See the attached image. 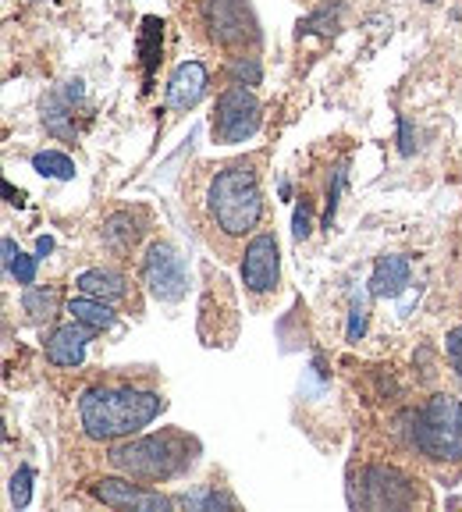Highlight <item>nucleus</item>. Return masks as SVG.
Returning a JSON list of instances; mask_svg holds the SVG:
<instances>
[{"label":"nucleus","instance_id":"f257e3e1","mask_svg":"<svg viewBox=\"0 0 462 512\" xmlns=\"http://www.w3.org/2000/svg\"><path fill=\"white\" fill-rule=\"evenodd\" d=\"M207 217L224 239H246L263 221V189L253 160H231L207 185Z\"/></svg>","mask_w":462,"mask_h":512},{"label":"nucleus","instance_id":"f03ea898","mask_svg":"<svg viewBox=\"0 0 462 512\" xmlns=\"http://www.w3.org/2000/svg\"><path fill=\"white\" fill-rule=\"evenodd\" d=\"M164 395L143 388H89L79 399V420L86 438L118 441L132 438L164 413Z\"/></svg>","mask_w":462,"mask_h":512},{"label":"nucleus","instance_id":"7ed1b4c3","mask_svg":"<svg viewBox=\"0 0 462 512\" xmlns=\"http://www.w3.org/2000/svg\"><path fill=\"white\" fill-rule=\"evenodd\" d=\"M196 441L182 431H160L146 438H128L111 448V466L132 480H171L196 463Z\"/></svg>","mask_w":462,"mask_h":512},{"label":"nucleus","instance_id":"20e7f679","mask_svg":"<svg viewBox=\"0 0 462 512\" xmlns=\"http://www.w3.org/2000/svg\"><path fill=\"white\" fill-rule=\"evenodd\" d=\"M409 445L431 463H462V399L438 392L409 413Z\"/></svg>","mask_w":462,"mask_h":512},{"label":"nucleus","instance_id":"39448f33","mask_svg":"<svg viewBox=\"0 0 462 512\" xmlns=\"http://www.w3.org/2000/svg\"><path fill=\"white\" fill-rule=\"evenodd\" d=\"M263 107L242 82H231L214 107V139L217 143H246L260 132Z\"/></svg>","mask_w":462,"mask_h":512},{"label":"nucleus","instance_id":"423d86ee","mask_svg":"<svg viewBox=\"0 0 462 512\" xmlns=\"http://www.w3.org/2000/svg\"><path fill=\"white\" fill-rule=\"evenodd\" d=\"M143 285L157 303H182L189 292V274H185V256L171 242H150L143 256Z\"/></svg>","mask_w":462,"mask_h":512},{"label":"nucleus","instance_id":"0eeeda50","mask_svg":"<svg viewBox=\"0 0 462 512\" xmlns=\"http://www.w3.org/2000/svg\"><path fill=\"white\" fill-rule=\"evenodd\" d=\"M349 502L363 509H406V505H416V491L399 470L367 466L359 470V491H349Z\"/></svg>","mask_w":462,"mask_h":512},{"label":"nucleus","instance_id":"6e6552de","mask_svg":"<svg viewBox=\"0 0 462 512\" xmlns=\"http://www.w3.org/2000/svg\"><path fill=\"white\" fill-rule=\"evenodd\" d=\"M200 18L217 47H246V40H256L246 0H200Z\"/></svg>","mask_w":462,"mask_h":512},{"label":"nucleus","instance_id":"1a4fd4ad","mask_svg":"<svg viewBox=\"0 0 462 512\" xmlns=\"http://www.w3.org/2000/svg\"><path fill=\"white\" fill-rule=\"evenodd\" d=\"M281 281V253L274 232H256L242 253V285L249 296H271Z\"/></svg>","mask_w":462,"mask_h":512},{"label":"nucleus","instance_id":"9d476101","mask_svg":"<svg viewBox=\"0 0 462 512\" xmlns=\"http://www.w3.org/2000/svg\"><path fill=\"white\" fill-rule=\"evenodd\" d=\"M89 495L96 502L111 505V509H139V512H164V509H175V498L160 495V491H146L139 484L125 477H104V480H93L89 484Z\"/></svg>","mask_w":462,"mask_h":512},{"label":"nucleus","instance_id":"9b49d317","mask_svg":"<svg viewBox=\"0 0 462 512\" xmlns=\"http://www.w3.org/2000/svg\"><path fill=\"white\" fill-rule=\"evenodd\" d=\"M207 68L200 61H182L168 82V111H189L207 96Z\"/></svg>","mask_w":462,"mask_h":512},{"label":"nucleus","instance_id":"f8f14e48","mask_svg":"<svg viewBox=\"0 0 462 512\" xmlns=\"http://www.w3.org/2000/svg\"><path fill=\"white\" fill-rule=\"evenodd\" d=\"M86 342H89V328H82L79 320L75 324H61L47 338V360L54 367H79L86 360Z\"/></svg>","mask_w":462,"mask_h":512},{"label":"nucleus","instance_id":"ddd939ff","mask_svg":"<svg viewBox=\"0 0 462 512\" xmlns=\"http://www.w3.org/2000/svg\"><path fill=\"white\" fill-rule=\"evenodd\" d=\"M409 260L406 256H381L370 274V292L374 299H395L409 288Z\"/></svg>","mask_w":462,"mask_h":512},{"label":"nucleus","instance_id":"4468645a","mask_svg":"<svg viewBox=\"0 0 462 512\" xmlns=\"http://www.w3.org/2000/svg\"><path fill=\"white\" fill-rule=\"evenodd\" d=\"M79 292L93 299H104V303H128V281L118 271H104V267H93V271H82L75 278Z\"/></svg>","mask_w":462,"mask_h":512},{"label":"nucleus","instance_id":"2eb2a0df","mask_svg":"<svg viewBox=\"0 0 462 512\" xmlns=\"http://www.w3.org/2000/svg\"><path fill=\"white\" fill-rule=\"evenodd\" d=\"M136 217H143V214H139V210H118V214L107 217V221L100 224V239H104V246H111L114 253H128V249L136 246L139 235H143Z\"/></svg>","mask_w":462,"mask_h":512},{"label":"nucleus","instance_id":"dca6fc26","mask_svg":"<svg viewBox=\"0 0 462 512\" xmlns=\"http://www.w3.org/2000/svg\"><path fill=\"white\" fill-rule=\"evenodd\" d=\"M68 313H72L82 328H89V331H107V328H114V320H118V313L111 310V303L86 296V292H82L79 299H72V303H68Z\"/></svg>","mask_w":462,"mask_h":512},{"label":"nucleus","instance_id":"f3484780","mask_svg":"<svg viewBox=\"0 0 462 512\" xmlns=\"http://www.w3.org/2000/svg\"><path fill=\"white\" fill-rule=\"evenodd\" d=\"M160 50H164V22L157 15L143 18V29H139V61H143L146 86L153 82V72L160 64Z\"/></svg>","mask_w":462,"mask_h":512},{"label":"nucleus","instance_id":"a211bd4d","mask_svg":"<svg viewBox=\"0 0 462 512\" xmlns=\"http://www.w3.org/2000/svg\"><path fill=\"white\" fill-rule=\"evenodd\" d=\"M32 171L43 178H57V182H72L75 178V160L64 157L57 150H40L32 157Z\"/></svg>","mask_w":462,"mask_h":512},{"label":"nucleus","instance_id":"6ab92c4d","mask_svg":"<svg viewBox=\"0 0 462 512\" xmlns=\"http://www.w3.org/2000/svg\"><path fill=\"white\" fill-rule=\"evenodd\" d=\"M72 96L68 93H50L47 100H43V125L50 128V132H54V136H72V128L64 125V121L72 118Z\"/></svg>","mask_w":462,"mask_h":512},{"label":"nucleus","instance_id":"aec40b11","mask_svg":"<svg viewBox=\"0 0 462 512\" xmlns=\"http://www.w3.org/2000/svg\"><path fill=\"white\" fill-rule=\"evenodd\" d=\"M370 288H356L352 292V306H349V331H345V338L349 342H359V338L367 335V313H370Z\"/></svg>","mask_w":462,"mask_h":512},{"label":"nucleus","instance_id":"412c9836","mask_svg":"<svg viewBox=\"0 0 462 512\" xmlns=\"http://www.w3.org/2000/svg\"><path fill=\"white\" fill-rule=\"evenodd\" d=\"M221 505L224 509H235V498L217 488H200V491H192V495L175 498V509H221Z\"/></svg>","mask_w":462,"mask_h":512},{"label":"nucleus","instance_id":"4be33fe9","mask_svg":"<svg viewBox=\"0 0 462 512\" xmlns=\"http://www.w3.org/2000/svg\"><path fill=\"white\" fill-rule=\"evenodd\" d=\"M54 303H57V296L50 292V288H25V292H22L25 313H29V317H36V320L54 317Z\"/></svg>","mask_w":462,"mask_h":512},{"label":"nucleus","instance_id":"5701e85b","mask_svg":"<svg viewBox=\"0 0 462 512\" xmlns=\"http://www.w3.org/2000/svg\"><path fill=\"white\" fill-rule=\"evenodd\" d=\"M32 498V466H18V473L11 477V505L25 509Z\"/></svg>","mask_w":462,"mask_h":512},{"label":"nucleus","instance_id":"b1692460","mask_svg":"<svg viewBox=\"0 0 462 512\" xmlns=\"http://www.w3.org/2000/svg\"><path fill=\"white\" fill-rule=\"evenodd\" d=\"M231 75H235V82H242V86H260V61H256V57H235V61H231Z\"/></svg>","mask_w":462,"mask_h":512},{"label":"nucleus","instance_id":"393cba45","mask_svg":"<svg viewBox=\"0 0 462 512\" xmlns=\"http://www.w3.org/2000/svg\"><path fill=\"white\" fill-rule=\"evenodd\" d=\"M36 260H40V256L18 253L15 264H11V278H15L18 285H32V281H36Z\"/></svg>","mask_w":462,"mask_h":512},{"label":"nucleus","instance_id":"a878e982","mask_svg":"<svg viewBox=\"0 0 462 512\" xmlns=\"http://www.w3.org/2000/svg\"><path fill=\"white\" fill-rule=\"evenodd\" d=\"M445 352H448V363H452V370H459V377H462V324L448 331Z\"/></svg>","mask_w":462,"mask_h":512},{"label":"nucleus","instance_id":"bb28decb","mask_svg":"<svg viewBox=\"0 0 462 512\" xmlns=\"http://www.w3.org/2000/svg\"><path fill=\"white\" fill-rule=\"evenodd\" d=\"M310 200H303V203H299V207H295V221H292V235H295V239H299V242H303L306 239V235H310Z\"/></svg>","mask_w":462,"mask_h":512},{"label":"nucleus","instance_id":"cd10ccee","mask_svg":"<svg viewBox=\"0 0 462 512\" xmlns=\"http://www.w3.org/2000/svg\"><path fill=\"white\" fill-rule=\"evenodd\" d=\"M345 185V164L335 171V185H331V196H327V214H324V228H331V221H335V207H338V192H342Z\"/></svg>","mask_w":462,"mask_h":512},{"label":"nucleus","instance_id":"c85d7f7f","mask_svg":"<svg viewBox=\"0 0 462 512\" xmlns=\"http://www.w3.org/2000/svg\"><path fill=\"white\" fill-rule=\"evenodd\" d=\"M399 150H402V157H413V150H416L413 121L409 118H399Z\"/></svg>","mask_w":462,"mask_h":512},{"label":"nucleus","instance_id":"c756f323","mask_svg":"<svg viewBox=\"0 0 462 512\" xmlns=\"http://www.w3.org/2000/svg\"><path fill=\"white\" fill-rule=\"evenodd\" d=\"M22 253V249L15 246V239H4V271L11 274V264H15V256Z\"/></svg>","mask_w":462,"mask_h":512},{"label":"nucleus","instance_id":"7c9ffc66","mask_svg":"<svg viewBox=\"0 0 462 512\" xmlns=\"http://www.w3.org/2000/svg\"><path fill=\"white\" fill-rule=\"evenodd\" d=\"M50 249H54V239H50V235H40V239H36V256L43 260V256L50 253Z\"/></svg>","mask_w":462,"mask_h":512}]
</instances>
